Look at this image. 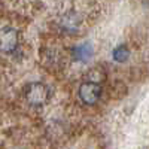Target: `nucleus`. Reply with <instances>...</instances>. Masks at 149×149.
Returning a JSON list of instances; mask_svg holds the SVG:
<instances>
[{
  "label": "nucleus",
  "mask_w": 149,
  "mask_h": 149,
  "mask_svg": "<svg viewBox=\"0 0 149 149\" xmlns=\"http://www.w3.org/2000/svg\"><path fill=\"white\" fill-rule=\"evenodd\" d=\"M128 55H130V51H128V48L124 46V45L118 46L115 51H113V58L116 61H121V63H122V61H125L128 58Z\"/></svg>",
  "instance_id": "39448f33"
},
{
  "label": "nucleus",
  "mask_w": 149,
  "mask_h": 149,
  "mask_svg": "<svg viewBox=\"0 0 149 149\" xmlns=\"http://www.w3.org/2000/svg\"><path fill=\"white\" fill-rule=\"evenodd\" d=\"M49 98L48 86L40 82H33L26 90V100L31 106H43Z\"/></svg>",
  "instance_id": "f257e3e1"
},
{
  "label": "nucleus",
  "mask_w": 149,
  "mask_h": 149,
  "mask_svg": "<svg viewBox=\"0 0 149 149\" xmlns=\"http://www.w3.org/2000/svg\"><path fill=\"white\" fill-rule=\"evenodd\" d=\"M91 48L88 45H81V46H76L73 49V58L78 60V61H85L91 57Z\"/></svg>",
  "instance_id": "20e7f679"
},
{
  "label": "nucleus",
  "mask_w": 149,
  "mask_h": 149,
  "mask_svg": "<svg viewBox=\"0 0 149 149\" xmlns=\"http://www.w3.org/2000/svg\"><path fill=\"white\" fill-rule=\"evenodd\" d=\"M63 29H78V17L74 14H67L63 18Z\"/></svg>",
  "instance_id": "423d86ee"
},
{
  "label": "nucleus",
  "mask_w": 149,
  "mask_h": 149,
  "mask_svg": "<svg viewBox=\"0 0 149 149\" xmlns=\"http://www.w3.org/2000/svg\"><path fill=\"white\" fill-rule=\"evenodd\" d=\"M18 45V31L12 27L0 29V52L10 54Z\"/></svg>",
  "instance_id": "f03ea898"
},
{
  "label": "nucleus",
  "mask_w": 149,
  "mask_h": 149,
  "mask_svg": "<svg viewBox=\"0 0 149 149\" xmlns=\"http://www.w3.org/2000/svg\"><path fill=\"white\" fill-rule=\"evenodd\" d=\"M100 94H102V88L97 82L86 81L79 86V98L85 104L97 103V100L100 98Z\"/></svg>",
  "instance_id": "7ed1b4c3"
}]
</instances>
